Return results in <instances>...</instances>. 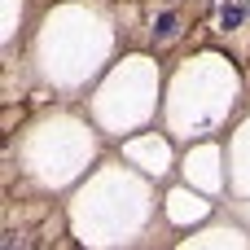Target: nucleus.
<instances>
[{"label": "nucleus", "instance_id": "nucleus-1", "mask_svg": "<svg viewBox=\"0 0 250 250\" xmlns=\"http://www.w3.org/2000/svg\"><path fill=\"white\" fill-rule=\"evenodd\" d=\"M246 9H250V4H237V0H224V4H220V26H224V31H233V26H242V18H246Z\"/></svg>", "mask_w": 250, "mask_h": 250}, {"label": "nucleus", "instance_id": "nucleus-2", "mask_svg": "<svg viewBox=\"0 0 250 250\" xmlns=\"http://www.w3.org/2000/svg\"><path fill=\"white\" fill-rule=\"evenodd\" d=\"M176 35H180V18H176V13H163V18L154 22V40L167 44V40H176Z\"/></svg>", "mask_w": 250, "mask_h": 250}]
</instances>
